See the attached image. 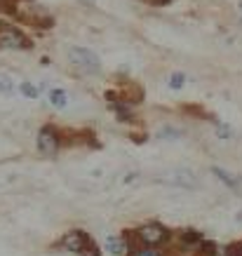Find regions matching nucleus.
Wrapping results in <instances>:
<instances>
[{
  "label": "nucleus",
  "mask_w": 242,
  "mask_h": 256,
  "mask_svg": "<svg viewBox=\"0 0 242 256\" xmlns=\"http://www.w3.org/2000/svg\"><path fill=\"white\" fill-rule=\"evenodd\" d=\"M184 82H186V76H184V73H172V76H170V87H172V90H181Z\"/></svg>",
  "instance_id": "12"
},
{
  "label": "nucleus",
  "mask_w": 242,
  "mask_h": 256,
  "mask_svg": "<svg viewBox=\"0 0 242 256\" xmlns=\"http://www.w3.org/2000/svg\"><path fill=\"white\" fill-rule=\"evenodd\" d=\"M216 134H219L221 139H230V136H233V130H230L228 124H216Z\"/></svg>",
  "instance_id": "17"
},
{
  "label": "nucleus",
  "mask_w": 242,
  "mask_h": 256,
  "mask_svg": "<svg viewBox=\"0 0 242 256\" xmlns=\"http://www.w3.org/2000/svg\"><path fill=\"white\" fill-rule=\"evenodd\" d=\"M240 8H242V2H240Z\"/></svg>",
  "instance_id": "21"
},
{
  "label": "nucleus",
  "mask_w": 242,
  "mask_h": 256,
  "mask_svg": "<svg viewBox=\"0 0 242 256\" xmlns=\"http://www.w3.org/2000/svg\"><path fill=\"white\" fill-rule=\"evenodd\" d=\"M167 181L172 184V186H179V188H196L198 186V176L193 170H172L167 174Z\"/></svg>",
  "instance_id": "6"
},
{
  "label": "nucleus",
  "mask_w": 242,
  "mask_h": 256,
  "mask_svg": "<svg viewBox=\"0 0 242 256\" xmlns=\"http://www.w3.org/2000/svg\"><path fill=\"white\" fill-rule=\"evenodd\" d=\"M47 99H50V106H52V108H56V110H64L66 106H68V94L64 92V90H59V87L50 90Z\"/></svg>",
  "instance_id": "7"
},
{
  "label": "nucleus",
  "mask_w": 242,
  "mask_h": 256,
  "mask_svg": "<svg viewBox=\"0 0 242 256\" xmlns=\"http://www.w3.org/2000/svg\"><path fill=\"white\" fill-rule=\"evenodd\" d=\"M68 62L76 66L78 70L82 73H99L102 70V59L94 54L92 50H87V47H68Z\"/></svg>",
  "instance_id": "2"
},
{
  "label": "nucleus",
  "mask_w": 242,
  "mask_h": 256,
  "mask_svg": "<svg viewBox=\"0 0 242 256\" xmlns=\"http://www.w3.org/2000/svg\"><path fill=\"white\" fill-rule=\"evenodd\" d=\"M136 240L141 244H148V247H158V244H162V242L170 240V230L160 224H146L141 226L139 230H136Z\"/></svg>",
  "instance_id": "3"
},
{
  "label": "nucleus",
  "mask_w": 242,
  "mask_h": 256,
  "mask_svg": "<svg viewBox=\"0 0 242 256\" xmlns=\"http://www.w3.org/2000/svg\"><path fill=\"white\" fill-rule=\"evenodd\" d=\"M82 2H94V0H82Z\"/></svg>",
  "instance_id": "20"
},
{
  "label": "nucleus",
  "mask_w": 242,
  "mask_h": 256,
  "mask_svg": "<svg viewBox=\"0 0 242 256\" xmlns=\"http://www.w3.org/2000/svg\"><path fill=\"white\" fill-rule=\"evenodd\" d=\"M212 172H214V174L219 176V181H224L226 186H230V188H238V186H240V184H238V178H235L233 174H228L226 170H221V167H214Z\"/></svg>",
  "instance_id": "9"
},
{
  "label": "nucleus",
  "mask_w": 242,
  "mask_h": 256,
  "mask_svg": "<svg viewBox=\"0 0 242 256\" xmlns=\"http://www.w3.org/2000/svg\"><path fill=\"white\" fill-rule=\"evenodd\" d=\"M160 136L162 139H179L181 132L179 130H172V127H164V130H160Z\"/></svg>",
  "instance_id": "16"
},
{
  "label": "nucleus",
  "mask_w": 242,
  "mask_h": 256,
  "mask_svg": "<svg viewBox=\"0 0 242 256\" xmlns=\"http://www.w3.org/2000/svg\"><path fill=\"white\" fill-rule=\"evenodd\" d=\"M31 40L14 26H0V50H28Z\"/></svg>",
  "instance_id": "4"
},
{
  "label": "nucleus",
  "mask_w": 242,
  "mask_h": 256,
  "mask_svg": "<svg viewBox=\"0 0 242 256\" xmlns=\"http://www.w3.org/2000/svg\"><path fill=\"white\" fill-rule=\"evenodd\" d=\"M193 256H219V252H216V247L212 242H200V247H198V252Z\"/></svg>",
  "instance_id": "10"
},
{
  "label": "nucleus",
  "mask_w": 242,
  "mask_h": 256,
  "mask_svg": "<svg viewBox=\"0 0 242 256\" xmlns=\"http://www.w3.org/2000/svg\"><path fill=\"white\" fill-rule=\"evenodd\" d=\"M106 252H110L113 256L125 254L127 252V238H116V235L106 238Z\"/></svg>",
  "instance_id": "8"
},
{
  "label": "nucleus",
  "mask_w": 242,
  "mask_h": 256,
  "mask_svg": "<svg viewBox=\"0 0 242 256\" xmlns=\"http://www.w3.org/2000/svg\"><path fill=\"white\" fill-rule=\"evenodd\" d=\"M22 94H26L28 99H38V94H40V92L31 85V82H22Z\"/></svg>",
  "instance_id": "15"
},
{
  "label": "nucleus",
  "mask_w": 242,
  "mask_h": 256,
  "mask_svg": "<svg viewBox=\"0 0 242 256\" xmlns=\"http://www.w3.org/2000/svg\"><path fill=\"white\" fill-rule=\"evenodd\" d=\"M59 146H62V139H59V132H56L52 124H47L38 132V148L40 153L45 156H56L59 153Z\"/></svg>",
  "instance_id": "5"
},
{
  "label": "nucleus",
  "mask_w": 242,
  "mask_h": 256,
  "mask_svg": "<svg viewBox=\"0 0 242 256\" xmlns=\"http://www.w3.org/2000/svg\"><path fill=\"white\" fill-rule=\"evenodd\" d=\"M150 2H153V5H167L170 0H150Z\"/></svg>",
  "instance_id": "19"
},
{
  "label": "nucleus",
  "mask_w": 242,
  "mask_h": 256,
  "mask_svg": "<svg viewBox=\"0 0 242 256\" xmlns=\"http://www.w3.org/2000/svg\"><path fill=\"white\" fill-rule=\"evenodd\" d=\"M66 252L70 254H80V256H102L99 254V247L92 242V238L85 233V230H68V233L64 235L62 240H59Z\"/></svg>",
  "instance_id": "1"
},
{
  "label": "nucleus",
  "mask_w": 242,
  "mask_h": 256,
  "mask_svg": "<svg viewBox=\"0 0 242 256\" xmlns=\"http://www.w3.org/2000/svg\"><path fill=\"white\" fill-rule=\"evenodd\" d=\"M226 254H219V256H242V242H238V244H233V247L224 249Z\"/></svg>",
  "instance_id": "18"
},
{
  "label": "nucleus",
  "mask_w": 242,
  "mask_h": 256,
  "mask_svg": "<svg viewBox=\"0 0 242 256\" xmlns=\"http://www.w3.org/2000/svg\"><path fill=\"white\" fill-rule=\"evenodd\" d=\"M181 238H184V242H186V244H198V242H202V238H200V233H198V230H184V235H181Z\"/></svg>",
  "instance_id": "13"
},
{
  "label": "nucleus",
  "mask_w": 242,
  "mask_h": 256,
  "mask_svg": "<svg viewBox=\"0 0 242 256\" xmlns=\"http://www.w3.org/2000/svg\"><path fill=\"white\" fill-rule=\"evenodd\" d=\"M0 92H2V94H12V92H14V80L10 78L8 73H0Z\"/></svg>",
  "instance_id": "11"
},
{
  "label": "nucleus",
  "mask_w": 242,
  "mask_h": 256,
  "mask_svg": "<svg viewBox=\"0 0 242 256\" xmlns=\"http://www.w3.org/2000/svg\"><path fill=\"white\" fill-rule=\"evenodd\" d=\"M132 256H164V254H162V252H158V249H153V247H148V244H146L144 249H134Z\"/></svg>",
  "instance_id": "14"
}]
</instances>
